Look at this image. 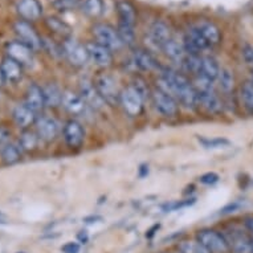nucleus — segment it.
Listing matches in <instances>:
<instances>
[{"instance_id":"obj_1","label":"nucleus","mask_w":253,"mask_h":253,"mask_svg":"<svg viewBox=\"0 0 253 253\" xmlns=\"http://www.w3.org/2000/svg\"><path fill=\"white\" fill-rule=\"evenodd\" d=\"M94 86H96L98 94L105 101V104L117 105L121 100V93L117 86V81L108 73H101L94 79Z\"/></svg>"},{"instance_id":"obj_2","label":"nucleus","mask_w":253,"mask_h":253,"mask_svg":"<svg viewBox=\"0 0 253 253\" xmlns=\"http://www.w3.org/2000/svg\"><path fill=\"white\" fill-rule=\"evenodd\" d=\"M93 35L97 42L108 48L109 50H118L122 48L124 42L121 40L118 31L108 24H96L93 27Z\"/></svg>"},{"instance_id":"obj_3","label":"nucleus","mask_w":253,"mask_h":253,"mask_svg":"<svg viewBox=\"0 0 253 253\" xmlns=\"http://www.w3.org/2000/svg\"><path fill=\"white\" fill-rule=\"evenodd\" d=\"M198 241L211 253H227L229 251L228 241L221 233L213 229H203L198 232Z\"/></svg>"},{"instance_id":"obj_4","label":"nucleus","mask_w":253,"mask_h":253,"mask_svg":"<svg viewBox=\"0 0 253 253\" xmlns=\"http://www.w3.org/2000/svg\"><path fill=\"white\" fill-rule=\"evenodd\" d=\"M120 102L125 112L130 117H137L141 114L142 108H143V97L133 85L121 91Z\"/></svg>"},{"instance_id":"obj_5","label":"nucleus","mask_w":253,"mask_h":253,"mask_svg":"<svg viewBox=\"0 0 253 253\" xmlns=\"http://www.w3.org/2000/svg\"><path fill=\"white\" fill-rule=\"evenodd\" d=\"M62 53L67 56L71 64H73L75 67H84L86 65L89 58V53H87L86 45H83L80 42H75V40H67L62 45Z\"/></svg>"},{"instance_id":"obj_6","label":"nucleus","mask_w":253,"mask_h":253,"mask_svg":"<svg viewBox=\"0 0 253 253\" xmlns=\"http://www.w3.org/2000/svg\"><path fill=\"white\" fill-rule=\"evenodd\" d=\"M151 98H153V104L155 106L158 112L161 113L163 117H175L178 114V104H176V100L174 97L167 94L162 90H155L151 94Z\"/></svg>"},{"instance_id":"obj_7","label":"nucleus","mask_w":253,"mask_h":253,"mask_svg":"<svg viewBox=\"0 0 253 253\" xmlns=\"http://www.w3.org/2000/svg\"><path fill=\"white\" fill-rule=\"evenodd\" d=\"M15 32L20 38L21 42H24L25 45H28L32 50H38L42 48V39L28 21L19 20L15 23Z\"/></svg>"},{"instance_id":"obj_8","label":"nucleus","mask_w":253,"mask_h":253,"mask_svg":"<svg viewBox=\"0 0 253 253\" xmlns=\"http://www.w3.org/2000/svg\"><path fill=\"white\" fill-rule=\"evenodd\" d=\"M7 54L19 62L21 67H32L34 64V50L21 42H12L7 44Z\"/></svg>"},{"instance_id":"obj_9","label":"nucleus","mask_w":253,"mask_h":253,"mask_svg":"<svg viewBox=\"0 0 253 253\" xmlns=\"http://www.w3.org/2000/svg\"><path fill=\"white\" fill-rule=\"evenodd\" d=\"M183 46H184L187 54H199V52L207 49L210 44L204 39L203 35L200 34L199 29L196 28V27H192L184 35Z\"/></svg>"},{"instance_id":"obj_10","label":"nucleus","mask_w":253,"mask_h":253,"mask_svg":"<svg viewBox=\"0 0 253 253\" xmlns=\"http://www.w3.org/2000/svg\"><path fill=\"white\" fill-rule=\"evenodd\" d=\"M62 135L64 139L67 142V145L72 149H79L80 146L84 143V138H85V131H84L83 125L80 124L79 121L71 120L68 121L64 130H62Z\"/></svg>"},{"instance_id":"obj_11","label":"nucleus","mask_w":253,"mask_h":253,"mask_svg":"<svg viewBox=\"0 0 253 253\" xmlns=\"http://www.w3.org/2000/svg\"><path fill=\"white\" fill-rule=\"evenodd\" d=\"M16 9L24 21L38 20L42 13V5L39 0H19Z\"/></svg>"},{"instance_id":"obj_12","label":"nucleus","mask_w":253,"mask_h":253,"mask_svg":"<svg viewBox=\"0 0 253 253\" xmlns=\"http://www.w3.org/2000/svg\"><path fill=\"white\" fill-rule=\"evenodd\" d=\"M86 49L87 53H89V58L97 65L109 67L112 64V52L108 48H105L104 45H101L98 42H89V44H86Z\"/></svg>"},{"instance_id":"obj_13","label":"nucleus","mask_w":253,"mask_h":253,"mask_svg":"<svg viewBox=\"0 0 253 253\" xmlns=\"http://www.w3.org/2000/svg\"><path fill=\"white\" fill-rule=\"evenodd\" d=\"M36 127H38V135L39 138H42V141L50 142L56 139L58 134V130H60V125L56 120L53 118H49V117H42L38 121L36 124Z\"/></svg>"},{"instance_id":"obj_14","label":"nucleus","mask_w":253,"mask_h":253,"mask_svg":"<svg viewBox=\"0 0 253 253\" xmlns=\"http://www.w3.org/2000/svg\"><path fill=\"white\" fill-rule=\"evenodd\" d=\"M80 96L83 97V100L85 101L86 106H90V108L97 109V110L105 105V101L98 94L94 84L87 83V81H84L80 85Z\"/></svg>"},{"instance_id":"obj_15","label":"nucleus","mask_w":253,"mask_h":253,"mask_svg":"<svg viewBox=\"0 0 253 253\" xmlns=\"http://www.w3.org/2000/svg\"><path fill=\"white\" fill-rule=\"evenodd\" d=\"M25 104L28 105L35 113L42 112V109L46 106L42 87H40L36 84L29 85L28 89H27V93H25Z\"/></svg>"},{"instance_id":"obj_16","label":"nucleus","mask_w":253,"mask_h":253,"mask_svg":"<svg viewBox=\"0 0 253 253\" xmlns=\"http://www.w3.org/2000/svg\"><path fill=\"white\" fill-rule=\"evenodd\" d=\"M227 241H228L229 249H232L233 253H253V239L239 231L232 232Z\"/></svg>"},{"instance_id":"obj_17","label":"nucleus","mask_w":253,"mask_h":253,"mask_svg":"<svg viewBox=\"0 0 253 253\" xmlns=\"http://www.w3.org/2000/svg\"><path fill=\"white\" fill-rule=\"evenodd\" d=\"M62 106L72 116H81L86 110V104L80 94H76L73 91H65L62 97Z\"/></svg>"},{"instance_id":"obj_18","label":"nucleus","mask_w":253,"mask_h":253,"mask_svg":"<svg viewBox=\"0 0 253 253\" xmlns=\"http://www.w3.org/2000/svg\"><path fill=\"white\" fill-rule=\"evenodd\" d=\"M12 117L15 124L20 127V129H27L31 125L36 121V113L29 108L27 104L17 105L15 106L12 112Z\"/></svg>"},{"instance_id":"obj_19","label":"nucleus","mask_w":253,"mask_h":253,"mask_svg":"<svg viewBox=\"0 0 253 253\" xmlns=\"http://www.w3.org/2000/svg\"><path fill=\"white\" fill-rule=\"evenodd\" d=\"M150 40L159 48H163V45L166 44L171 39V32L169 25L163 21H155L149 31Z\"/></svg>"},{"instance_id":"obj_20","label":"nucleus","mask_w":253,"mask_h":253,"mask_svg":"<svg viewBox=\"0 0 253 253\" xmlns=\"http://www.w3.org/2000/svg\"><path fill=\"white\" fill-rule=\"evenodd\" d=\"M198 94V104L203 106L208 113L212 114H219L223 110V104L213 90L212 91H203V93H196Z\"/></svg>"},{"instance_id":"obj_21","label":"nucleus","mask_w":253,"mask_h":253,"mask_svg":"<svg viewBox=\"0 0 253 253\" xmlns=\"http://www.w3.org/2000/svg\"><path fill=\"white\" fill-rule=\"evenodd\" d=\"M0 71L4 76L5 81H9V83H17L21 80V65L19 62H16L15 60L9 57H5L1 64H0Z\"/></svg>"},{"instance_id":"obj_22","label":"nucleus","mask_w":253,"mask_h":253,"mask_svg":"<svg viewBox=\"0 0 253 253\" xmlns=\"http://www.w3.org/2000/svg\"><path fill=\"white\" fill-rule=\"evenodd\" d=\"M133 62L134 65H135L138 69H141V71L151 72L159 68L157 60H155L147 50H135L133 54Z\"/></svg>"},{"instance_id":"obj_23","label":"nucleus","mask_w":253,"mask_h":253,"mask_svg":"<svg viewBox=\"0 0 253 253\" xmlns=\"http://www.w3.org/2000/svg\"><path fill=\"white\" fill-rule=\"evenodd\" d=\"M117 12L120 16V23L134 27L135 20H137V13H135L134 5L130 1H126V0L118 1L117 3Z\"/></svg>"},{"instance_id":"obj_24","label":"nucleus","mask_w":253,"mask_h":253,"mask_svg":"<svg viewBox=\"0 0 253 253\" xmlns=\"http://www.w3.org/2000/svg\"><path fill=\"white\" fill-rule=\"evenodd\" d=\"M162 49L167 57L171 58V60L175 62H182L183 64V61H184V58H186L187 56L186 49H184L183 44L178 42L176 40H174V39H170V40L163 45Z\"/></svg>"},{"instance_id":"obj_25","label":"nucleus","mask_w":253,"mask_h":253,"mask_svg":"<svg viewBox=\"0 0 253 253\" xmlns=\"http://www.w3.org/2000/svg\"><path fill=\"white\" fill-rule=\"evenodd\" d=\"M195 27L199 29L200 34L203 35L204 39L207 40L210 45H211V44H217V42H220V38H221L220 29L217 28L213 23L203 20L200 21V23H198V25H195Z\"/></svg>"},{"instance_id":"obj_26","label":"nucleus","mask_w":253,"mask_h":253,"mask_svg":"<svg viewBox=\"0 0 253 253\" xmlns=\"http://www.w3.org/2000/svg\"><path fill=\"white\" fill-rule=\"evenodd\" d=\"M220 67L217 61L212 56H204L202 57V69H200V75L206 77V79L215 81L217 80L220 75Z\"/></svg>"},{"instance_id":"obj_27","label":"nucleus","mask_w":253,"mask_h":253,"mask_svg":"<svg viewBox=\"0 0 253 253\" xmlns=\"http://www.w3.org/2000/svg\"><path fill=\"white\" fill-rule=\"evenodd\" d=\"M44 97H45V105L49 108H57L62 104V97L64 93L56 84H48L46 86L42 87Z\"/></svg>"},{"instance_id":"obj_28","label":"nucleus","mask_w":253,"mask_h":253,"mask_svg":"<svg viewBox=\"0 0 253 253\" xmlns=\"http://www.w3.org/2000/svg\"><path fill=\"white\" fill-rule=\"evenodd\" d=\"M0 154H1V159L5 165H15L21 159V147L11 142L0 151Z\"/></svg>"},{"instance_id":"obj_29","label":"nucleus","mask_w":253,"mask_h":253,"mask_svg":"<svg viewBox=\"0 0 253 253\" xmlns=\"http://www.w3.org/2000/svg\"><path fill=\"white\" fill-rule=\"evenodd\" d=\"M81 9L87 16L98 17L104 12V1L102 0H84Z\"/></svg>"},{"instance_id":"obj_30","label":"nucleus","mask_w":253,"mask_h":253,"mask_svg":"<svg viewBox=\"0 0 253 253\" xmlns=\"http://www.w3.org/2000/svg\"><path fill=\"white\" fill-rule=\"evenodd\" d=\"M39 143V137L32 131L29 130H25L23 131L20 135V139H19V146L21 147V150L24 151H32L38 147Z\"/></svg>"},{"instance_id":"obj_31","label":"nucleus","mask_w":253,"mask_h":253,"mask_svg":"<svg viewBox=\"0 0 253 253\" xmlns=\"http://www.w3.org/2000/svg\"><path fill=\"white\" fill-rule=\"evenodd\" d=\"M46 25L49 27L50 31H53V32L61 35V36H69L71 35V27L67 23L57 19V17H48L46 19Z\"/></svg>"},{"instance_id":"obj_32","label":"nucleus","mask_w":253,"mask_h":253,"mask_svg":"<svg viewBox=\"0 0 253 253\" xmlns=\"http://www.w3.org/2000/svg\"><path fill=\"white\" fill-rule=\"evenodd\" d=\"M178 249L180 253H211L199 241H182Z\"/></svg>"},{"instance_id":"obj_33","label":"nucleus","mask_w":253,"mask_h":253,"mask_svg":"<svg viewBox=\"0 0 253 253\" xmlns=\"http://www.w3.org/2000/svg\"><path fill=\"white\" fill-rule=\"evenodd\" d=\"M241 100L244 102L247 110L253 113V83L247 81L241 86Z\"/></svg>"},{"instance_id":"obj_34","label":"nucleus","mask_w":253,"mask_h":253,"mask_svg":"<svg viewBox=\"0 0 253 253\" xmlns=\"http://www.w3.org/2000/svg\"><path fill=\"white\" fill-rule=\"evenodd\" d=\"M118 35H120L121 40L126 45H133L134 42H135V32H134V28L131 25L124 24V23H120V27H118Z\"/></svg>"},{"instance_id":"obj_35","label":"nucleus","mask_w":253,"mask_h":253,"mask_svg":"<svg viewBox=\"0 0 253 253\" xmlns=\"http://www.w3.org/2000/svg\"><path fill=\"white\" fill-rule=\"evenodd\" d=\"M184 67L188 72H191L194 75H200V69H202V57L199 54H187L184 58Z\"/></svg>"},{"instance_id":"obj_36","label":"nucleus","mask_w":253,"mask_h":253,"mask_svg":"<svg viewBox=\"0 0 253 253\" xmlns=\"http://www.w3.org/2000/svg\"><path fill=\"white\" fill-rule=\"evenodd\" d=\"M220 83V87L221 90L225 91V93H229V91L233 89V85H235V79H233L232 72L229 69H221L220 71V75L217 77Z\"/></svg>"},{"instance_id":"obj_37","label":"nucleus","mask_w":253,"mask_h":253,"mask_svg":"<svg viewBox=\"0 0 253 253\" xmlns=\"http://www.w3.org/2000/svg\"><path fill=\"white\" fill-rule=\"evenodd\" d=\"M79 4V0H54L53 7L58 11H69Z\"/></svg>"},{"instance_id":"obj_38","label":"nucleus","mask_w":253,"mask_h":253,"mask_svg":"<svg viewBox=\"0 0 253 253\" xmlns=\"http://www.w3.org/2000/svg\"><path fill=\"white\" fill-rule=\"evenodd\" d=\"M206 147H223L225 145H229V141L227 139H221V138H216V139H200Z\"/></svg>"},{"instance_id":"obj_39","label":"nucleus","mask_w":253,"mask_h":253,"mask_svg":"<svg viewBox=\"0 0 253 253\" xmlns=\"http://www.w3.org/2000/svg\"><path fill=\"white\" fill-rule=\"evenodd\" d=\"M11 143V131L5 127H0V151Z\"/></svg>"},{"instance_id":"obj_40","label":"nucleus","mask_w":253,"mask_h":253,"mask_svg":"<svg viewBox=\"0 0 253 253\" xmlns=\"http://www.w3.org/2000/svg\"><path fill=\"white\" fill-rule=\"evenodd\" d=\"M217 180H219V175L215 174V172H207L203 176H200V182L204 183V184H213Z\"/></svg>"},{"instance_id":"obj_41","label":"nucleus","mask_w":253,"mask_h":253,"mask_svg":"<svg viewBox=\"0 0 253 253\" xmlns=\"http://www.w3.org/2000/svg\"><path fill=\"white\" fill-rule=\"evenodd\" d=\"M243 57H244L245 62L253 65V46L244 45V48H243Z\"/></svg>"},{"instance_id":"obj_42","label":"nucleus","mask_w":253,"mask_h":253,"mask_svg":"<svg viewBox=\"0 0 253 253\" xmlns=\"http://www.w3.org/2000/svg\"><path fill=\"white\" fill-rule=\"evenodd\" d=\"M61 251L64 253H79L80 252V245L77 243H67V244L64 245L61 248Z\"/></svg>"},{"instance_id":"obj_43","label":"nucleus","mask_w":253,"mask_h":253,"mask_svg":"<svg viewBox=\"0 0 253 253\" xmlns=\"http://www.w3.org/2000/svg\"><path fill=\"white\" fill-rule=\"evenodd\" d=\"M244 224H245V227H247V229H248L249 233H251V236H252V239H253V216L245 217Z\"/></svg>"},{"instance_id":"obj_44","label":"nucleus","mask_w":253,"mask_h":253,"mask_svg":"<svg viewBox=\"0 0 253 253\" xmlns=\"http://www.w3.org/2000/svg\"><path fill=\"white\" fill-rule=\"evenodd\" d=\"M237 208H240V204L239 203H233V204H229L228 207H225L223 210V213H229V212H235Z\"/></svg>"},{"instance_id":"obj_45","label":"nucleus","mask_w":253,"mask_h":253,"mask_svg":"<svg viewBox=\"0 0 253 253\" xmlns=\"http://www.w3.org/2000/svg\"><path fill=\"white\" fill-rule=\"evenodd\" d=\"M4 76H3V73H1V71H0V85H3L4 84Z\"/></svg>"},{"instance_id":"obj_46","label":"nucleus","mask_w":253,"mask_h":253,"mask_svg":"<svg viewBox=\"0 0 253 253\" xmlns=\"http://www.w3.org/2000/svg\"><path fill=\"white\" fill-rule=\"evenodd\" d=\"M252 77H253V71H252ZM252 83H253V81H252Z\"/></svg>"},{"instance_id":"obj_47","label":"nucleus","mask_w":253,"mask_h":253,"mask_svg":"<svg viewBox=\"0 0 253 253\" xmlns=\"http://www.w3.org/2000/svg\"><path fill=\"white\" fill-rule=\"evenodd\" d=\"M19 253H23V252H19Z\"/></svg>"}]
</instances>
